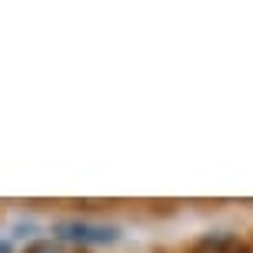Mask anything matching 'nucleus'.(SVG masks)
Here are the masks:
<instances>
[{"mask_svg": "<svg viewBox=\"0 0 253 253\" xmlns=\"http://www.w3.org/2000/svg\"><path fill=\"white\" fill-rule=\"evenodd\" d=\"M53 237L63 243H80V247H107L120 240V230L97 220H60L53 227Z\"/></svg>", "mask_w": 253, "mask_h": 253, "instance_id": "f257e3e1", "label": "nucleus"}, {"mask_svg": "<svg viewBox=\"0 0 253 253\" xmlns=\"http://www.w3.org/2000/svg\"><path fill=\"white\" fill-rule=\"evenodd\" d=\"M24 253H60V250H57L53 243H47V240H37V243H30Z\"/></svg>", "mask_w": 253, "mask_h": 253, "instance_id": "f03ea898", "label": "nucleus"}, {"mask_svg": "<svg viewBox=\"0 0 253 253\" xmlns=\"http://www.w3.org/2000/svg\"><path fill=\"white\" fill-rule=\"evenodd\" d=\"M0 253H13L10 250V240H0Z\"/></svg>", "mask_w": 253, "mask_h": 253, "instance_id": "7ed1b4c3", "label": "nucleus"}]
</instances>
